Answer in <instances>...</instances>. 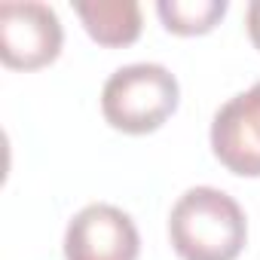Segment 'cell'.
<instances>
[{
    "label": "cell",
    "mask_w": 260,
    "mask_h": 260,
    "mask_svg": "<svg viewBox=\"0 0 260 260\" xmlns=\"http://www.w3.org/2000/svg\"><path fill=\"white\" fill-rule=\"evenodd\" d=\"M169 239L181 260H236L248 242V220L230 193L190 187L169 214Z\"/></svg>",
    "instance_id": "obj_1"
},
{
    "label": "cell",
    "mask_w": 260,
    "mask_h": 260,
    "mask_svg": "<svg viewBox=\"0 0 260 260\" xmlns=\"http://www.w3.org/2000/svg\"><path fill=\"white\" fill-rule=\"evenodd\" d=\"M181 86L162 64H125L113 71L101 89V113L107 125L125 135H150L178 110Z\"/></svg>",
    "instance_id": "obj_2"
},
{
    "label": "cell",
    "mask_w": 260,
    "mask_h": 260,
    "mask_svg": "<svg viewBox=\"0 0 260 260\" xmlns=\"http://www.w3.org/2000/svg\"><path fill=\"white\" fill-rule=\"evenodd\" d=\"M64 28L58 13L46 4H4L0 7V58L10 71H40L61 55Z\"/></svg>",
    "instance_id": "obj_3"
},
{
    "label": "cell",
    "mask_w": 260,
    "mask_h": 260,
    "mask_svg": "<svg viewBox=\"0 0 260 260\" xmlns=\"http://www.w3.org/2000/svg\"><path fill=\"white\" fill-rule=\"evenodd\" d=\"M141 236L122 208L92 202L64 230V260H138Z\"/></svg>",
    "instance_id": "obj_4"
},
{
    "label": "cell",
    "mask_w": 260,
    "mask_h": 260,
    "mask_svg": "<svg viewBox=\"0 0 260 260\" xmlns=\"http://www.w3.org/2000/svg\"><path fill=\"white\" fill-rule=\"evenodd\" d=\"M211 153L239 178H260V80L233 95L211 119Z\"/></svg>",
    "instance_id": "obj_5"
},
{
    "label": "cell",
    "mask_w": 260,
    "mask_h": 260,
    "mask_svg": "<svg viewBox=\"0 0 260 260\" xmlns=\"http://www.w3.org/2000/svg\"><path fill=\"white\" fill-rule=\"evenodd\" d=\"M74 13L80 16L86 34L107 49L132 46L141 37V7L135 0H77Z\"/></svg>",
    "instance_id": "obj_6"
},
{
    "label": "cell",
    "mask_w": 260,
    "mask_h": 260,
    "mask_svg": "<svg viewBox=\"0 0 260 260\" xmlns=\"http://www.w3.org/2000/svg\"><path fill=\"white\" fill-rule=\"evenodd\" d=\"M226 10V0H159L156 4V16L162 19L166 31L178 37H199L214 31Z\"/></svg>",
    "instance_id": "obj_7"
},
{
    "label": "cell",
    "mask_w": 260,
    "mask_h": 260,
    "mask_svg": "<svg viewBox=\"0 0 260 260\" xmlns=\"http://www.w3.org/2000/svg\"><path fill=\"white\" fill-rule=\"evenodd\" d=\"M245 28H248V37H251L254 49L260 52V0H254V4L248 7V13H245Z\"/></svg>",
    "instance_id": "obj_8"
}]
</instances>
